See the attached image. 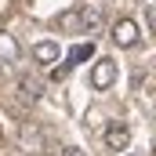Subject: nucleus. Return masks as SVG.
Returning <instances> with one entry per match:
<instances>
[{
    "mask_svg": "<svg viewBox=\"0 0 156 156\" xmlns=\"http://www.w3.org/2000/svg\"><path fill=\"white\" fill-rule=\"evenodd\" d=\"M33 58H37L40 66H55V62L62 58V51H58V44H55V40H40L37 47H33Z\"/></svg>",
    "mask_w": 156,
    "mask_h": 156,
    "instance_id": "4",
    "label": "nucleus"
},
{
    "mask_svg": "<svg viewBox=\"0 0 156 156\" xmlns=\"http://www.w3.org/2000/svg\"><path fill=\"white\" fill-rule=\"evenodd\" d=\"M80 26H83V29H98V26H102V7H87V11L80 15Z\"/></svg>",
    "mask_w": 156,
    "mask_h": 156,
    "instance_id": "7",
    "label": "nucleus"
},
{
    "mask_svg": "<svg viewBox=\"0 0 156 156\" xmlns=\"http://www.w3.org/2000/svg\"><path fill=\"white\" fill-rule=\"evenodd\" d=\"M102 138H105V149H113V153H123V149L131 145V127H127V123H109Z\"/></svg>",
    "mask_w": 156,
    "mask_h": 156,
    "instance_id": "2",
    "label": "nucleus"
},
{
    "mask_svg": "<svg viewBox=\"0 0 156 156\" xmlns=\"http://www.w3.org/2000/svg\"><path fill=\"white\" fill-rule=\"evenodd\" d=\"M18 91H22L26 102H37V98H40V87H37V80H33V76H22V80H18Z\"/></svg>",
    "mask_w": 156,
    "mask_h": 156,
    "instance_id": "6",
    "label": "nucleus"
},
{
    "mask_svg": "<svg viewBox=\"0 0 156 156\" xmlns=\"http://www.w3.org/2000/svg\"><path fill=\"white\" fill-rule=\"evenodd\" d=\"M116 83V62L113 58H98L94 66H91V87L94 91H105V87H113Z\"/></svg>",
    "mask_w": 156,
    "mask_h": 156,
    "instance_id": "1",
    "label": "nucleus"
},
{
    "mask_svg": "<svg viewBox=\"0 0 156 156\" xmlns=\"http://www.w3.org/2000/svg\"><path fill=\"white\" fill-rule=\"evenodd\" d=\"M91 55H94V47H91V44H76V47L69 51V69H73L76 62H83V58H91Z\"/></svg>",
    "mask_w": 156,
    "mask_h": 156,
    "instance_id": "8",
    "label": "nucleus"
},
{
    "mask_svg": "<svg viewBox=\"0 0 156 156\" xmlns=\"http://www.w3.org/2000/svg\"><path fill=\"white\" fill-rule=\"evenodd\" d=\"M58 156H87V153L76 149V145H66V149H58Z\"/></svg>",
    "mask_w": 156,
    "mask_h": 156,
    "instance_id": "11",
    "label": "nucleus"
},
{
    "mask_svg": "<svg viewBox=\"0 0 156 156\" xmlns=\"http://www.w3.org/2000/svg\"><path fill=\"white\" fill-rule=\"evenodd\" d=\"M145 26H149V33H156V4L145 7Z\"/></svg>",
    "mask_w": 156,
    "mask_h": 156,
    "instance_id": "10",
    "label": "nucleus"
},
{
    "mask_svg": "<svg viewBox=\"0 0 156 156\" xmlns=\"http://www.w3.org/2000/svg\"><path fill=\"white\" fill-rule=\"evenodd\" d=\"M153 4H156V0H153Z\"/></svg>",
    "mask_w": 156,
    "mask_h": 156,
    "instance_id": "12",
    "label": "nucleus"
},
{
    "mask_svg": "<svg viewBox=\"0 0 156 156\" xmlns=\"http://www.w3.org/2000/svg\"><path fill=\"white\" fill-rule=\"evenodd\" d=\"M15 58H18V40L7 29H0V62H15Z\"/></svg>",
    "mask_w": 156,
    "mask_h": 156,
    "instance_id": "5",
    "label": "nucleus"
},
{
    "mask_svg": "<svg viewBox=\"0 0 156 156\" xmlns=\"http://www.w3.org/2000/svg\"><path fill=\"white\" fill-rule=\"evenodd\" d=\"M58 26L73 29V26H80V15H76V11H66V15H58Z\"/></svg>",
    "mask_w": 156,
    "mask_h": 156,
    "instance_id": "9",
    "label": "nucleus"
},
{
    "mask_svg": "<svg viewBox=\"0 0 156 156\" xmlns=\"http://www.w3.org/2000/svg\"><path fill=\"white\" fill-rule=\"evenodd\" d=\"M113 44L116 47H138V26L131 18H120L113 26Z\"/></svg>",
    "mask_w": 156,
    "mask_h": 156,
    "instance_id": "3",
    "label": "nucleus"
}]
</instances>
